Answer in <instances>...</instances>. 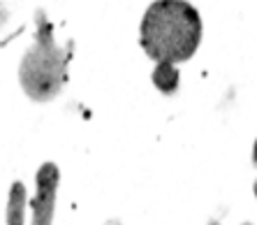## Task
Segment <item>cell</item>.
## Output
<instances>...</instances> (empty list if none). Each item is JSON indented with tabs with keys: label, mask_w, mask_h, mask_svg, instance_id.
I'll list each match as a JSON object with an SVG mask.
<instances>
[{
	"label": "cell",
	"mask_w": 257,
	"mask_h": 225,
	"mask_svg": "<svg viewBox=\"0 0 257 225\" xmlns=\"http://www.w3.org/2000/svg\"><path fill=\"white\" fill-rule=\"evenodd\" d=\"M153 82L162 93H174L179 89V70L172 63H158L156 72H153Z\"/></svg>",
	"instance_id": "obj_4"
},
{
	"label": "cell",
	"mask_w": 257,
	"mask_h": 225,
	"mask_svg": "<svg viewBox=\"0 0 257 225\" xmlns=\"http://www.w3.org/2000/svg\"><path fill=\"white\" fill-rule=\"evenodd\" d=\"M255 195H257V181H255Z\"/></svg>",
	"instance_id": "obj_7"
},
{
	"label": "cell",
	"mask_w": 257,
	"mask_h": 225,
	"mask_svg": "<svg viewBox=\"0 0 257 225\" xmlns=\"http://www.w3.org/2000/svg\"><path fill=\"white\" fill-rule=\"evenodd\" d=\"M202 42L199 12L186 0H156L142 19V47L158 63H183Z\"/></svg>",
	"instance_id": "obj_1"
},
{
	"label": "cell",
	"mask_w": 257,
	"mask_h": 225,
	"mask_svg": "<svg viewBox=\"0 0 257 225\" xmlns=\"http://www.w3.org/2000/svg\"><path fill=\"white\" fill-rule=\"evenodd\" d=\"M24 193H21V186L12 190V202H10V225H21L24 220Z\"/></svg>",
	"instance_id": "obj_5"
},
{
	"label": "cell",
	"mask_w": 257,
	"mask_h": 225,
	"mask_svg": "<svg viewBox=\"0 0 257 225\" xmlns=\"http://www.w3.org/2000/svg\"><path fill=\"white\" fill-rule=\"evenodd\" d=\"M252 163L257 165V144H255V156H252Z\"/></svg>",
	"instance_id": "obj_6"
},
{
	"label": "cell",
	"mask_w": 257,
	"mask_h": 225,
	"mask_svg": "<svg viewBox=\"0 0 257 225\" xmlns=\"http://www.w3.org/2000/svg\"><path fill=\"white\" fill-rule=\"evenodd\" d=\"M56 167L44 165L40 172V193L33 204V225H51V209H54V188H56Z\"/></svg>",
	"instance_id": "obj_3"
},
{
	"label": "cell",
	"mask_w": 257,
	"mask_h": 225,
	"mask_svg": "<svg viewBox=\"0 0 257 225\" xmlns=\"http://www.w3.org/2000/svg\"><path fill=\"white\" fill-rule=\"evenodd\" d=\"M243 225H250V223H243Z\"/></svg>",
	"instance_id": "obj_8"
},
{
	"label": "cell",
	"mask_w": 257,
	"mask_h": 225,
	"mask_svg": "<svg viewBox=\"0 0 257 225\" xmlns=\"http://www.w3.org/2000/svg\"><path fill=\"white\" fill-rule=\"evenodd\" d=\"M19 79L24 91L37 102L51 100L67 79V51L54 44L47 26L40 28L37 42L21 60Z\"/></svg>",
	"instance_id": "obj_2"
}]
</instances>
